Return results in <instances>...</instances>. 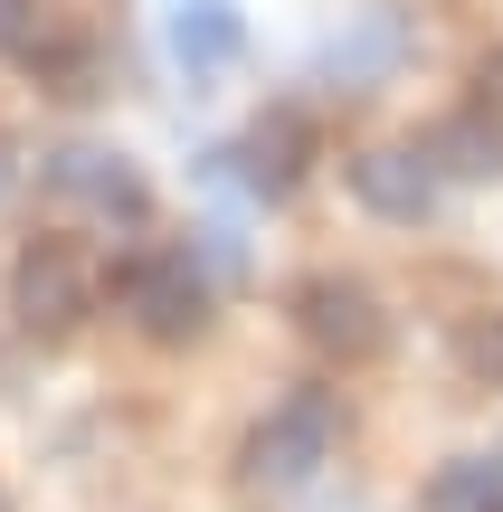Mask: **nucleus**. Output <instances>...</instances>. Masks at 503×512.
Instances as JSON below:
<instances>
[{
	"instance_id": "obj_9",
	"label": "nucleus",
	"mask_w": 503,
	"mask_h": 512,
	"mask_svg": "<svg viewBox=\"0 0 503 512\" xmlns=\"http://www.w3.org/2000/svg\"><path fill=\"white\" fill-rule=\"evenodd\" d=\"M428 162H437V171H456V181H503V124H494L485 105H466L456 124H437Z\"/></svg>"
},
{
	"instance_id": "obj_12",
	"label": "nucleus",
	"mask_w": 503,
	"mask_h": 512,
	"mask_svg": "<svg viewBox=\"0 0 503 512\" xmlns=\"http://www.w3.org/2000/svg\"><path fill=\"white\" fill-rule=\"evenodd\" d=\"M29 67L48 76L57 95H95V48H86V38H57V29H48V38L29 48Z\"/></svg>"
},
{
	"instance_id": "obj_10",
	"label": "nucleus",
	"mask_w": 503,
	"mask_h": 512,
	"mask_svg": "<svg viewBox=\"0 0 503 512\" xmlns=\"http://www.w3.org/2000/svg\"><path fill=\"white\" fill-rule=\"evenodd\" d=\"M399 48H409V19H399V10H371V19L333 48V76H342V86H380V76L399 67Z\"/></svg>"
},
{
	"instance_id": "obj_8",
	"label": "nucleus",
	"mask_w": 503,
	"mask_h": 512,
	"mask_svg": "<svg viewBox=\"0 0 503 512\" xmlns=\"http://www.w3.org/2000/svg\"><path fill=\"white\" fill-rule=\"evenodd\" d=\"M238 48H247V29H238V10H228V0H181V10H171V57H181L190 76L238 67Z\"/></svg>"
},
{
	"instance_id": "obj_16",
	"label": "nucleus",
	"mask_w": 503,
	"mask_h": 512,
	"mask_svg": "<svg viewBox=\"0 0 503 512\" xmlns=\"http://www.w3.org/2000/svg\"><path fill=\"white\" fill-rule=\"evenodd\" d=\"M0 190H10V162H0Z\"/></svg>"
},
{
	"instance_id": "obj_13",
	"label": "nucleus",
	"mask_w": 503,
	"mask_h": 512,
	"mask_svg": "<svg viewBox=\"0 0 503 512\" xmlns=\"http://www.w3.org/2000/svg\"><path fill=\"white\" fill-rule=\"evenodd\" d=\"M456 351H466L475 380H494V389H503V313H475V323L456 332Z\"/></svg>"
},
{
	"instance_id": "obj_14",
	"label": "nucleus",
	"mask_w": 503,
	"mask_h": 512,
	"mask_svg": "<svg viewBox=\"0 0 503 512\" xmlns=\"http://www.w3.org/2000/svg\"><path fill=\"white\" fill-rule=\"evenodd\" d=\"M38 38H48V10L38 0H0V57H29Z\"/></svg>"
},
{
	"instance_id": "obj_1",
	"label": "nucleus",
	"mask_w": 503,
	"mask_h": 512,
	"mask_svg": "<svg viewBox=\"0 0 503 512\" xmlns=\"http://www.w3.org/2000/svg\"><path fill=\"white\" fill-rule=\"evenodd\" d=\"M114 294H124V313L152 332V342H200L209 323V275L190 266L181 247H152V256H124V275H114Z\"/></svg>"
},
{
	"instance_id": "obj_7",
	"label": "nucleus",
	"mask_w": 503,
	"mask_h": 512,
	"mask_svg": "<svg viewBox=\"0 0 503 512\" xmlns=\"http://www.w3.org/2000/svg\"><path fill=\"white\" fill-rule=\"evenodd\" d=\"M10 304H19L29 332H67L76 313H86V266H76L67 247H29L19 275H10Z\"/></svg>"
},
{
	"instance_id": "obj_15",
	"label": "nucleus",
	"mask_w": 503,
	"mask_h": 512,
	"mask_svg": "<svg viewBox=\"0 0 503 512\" xmlns=\"http://www.w3.org/2000/svg\"><path fill=\"white\" fill-rule=\"evenodd\" d=\"M475 105H485V114H494V124H503V48L485 57V67H475Z\"/></svg>"
},
{
	"instance_id": "obj_4",
	"label": "nucleus",
	"mask_w": 503,
	"mask_h": 512,
	"mask_svg": "<svg viewBox=\"0 0 503 512\" xmlns=\"http://www.w3.org/2000/svg\"><path fill=\"white\" fill-rule=\"evenodd\" d=\"M48 190H57V200H86L95 219H124V228L152 209L143 171H133L124 152H95V143H67V152H48Z\"/></svg>"
},
{
	"instance_id": "obj_3",
	"label": "nucleus",
	"mask_w": 503,
	"mask_h": 512,
	"mask_svg": "<svg viewBox=\"0 0 503 512\" xmlns=\"http://www.w3.org/2000/svg\"><path fill=\"white\" fill-rule=\"evenodd\" d=\"M295 323L314 351H333V361H371L380 342H390V323H380V294L361 285V275H314V285L295 294Z\"/></svg>"
},
{
	"instance_id": "obj_2",
	"label": "nucleus",
	"mask_w": 503,
	"mask_h": 512,
	"mask_svg": "<svg viewBox=\"0 0 503 512\" xmlns=\"http://www.w3.org/2000/svg\"><path fill=\"white\" fill-rule=\"evenodd\" d=\"M333 437H342V399L333 389H295V399L247 437V475L257 484H304L323 456H333Z\"/></svg>"
},
{
	"instance_id": "obj_11",
	"label": "nucleus",
	"mask_w": 503,
	"mask_h": 512,
	"mask_svg": "<svg viewBox=\"0 0 503 512\" xmlns=\"http://www.w3.org/2000/svg\"><path fill=\"white\" fill-rule=\"evenodd\" d=\"M428 512H503V456H456V465H437Z\"/></svg>"
},
{
	"instance_id": "obj_6",
	"label": "nucleus",
	"mask_w": 503,
	"mask_h": 512,
	"mask_svg": "<svg viewBox=\"0 0 503 512\" xmlns=\"http://www.w3.org/2000/svg\"><path fill=\"white\" fill-rule=\"evenodd\" d=\"M228 162H238V181L257 190V200H285V190L304 181V162H314V124H304L295 105H276L238 152H228Z\"/></svg>"
},
{
	"instance_id": "obj_5",
	"label": "nucleus",
	"mask_w": 503,
	"mask_h": 512,
	"mask_svg": "<svg viewBox=\"0 0 503 512\" xmlns=\"http://www.w3.org/2000/svg\"><path fill=\"white\" fill-rule=\"evenodd\" d=\"M352 200L371 209V219H399V228H418L437 209V162L428 152H399V143H380V152H361L352 162Z\"/></svg>"
}]
</instances>
